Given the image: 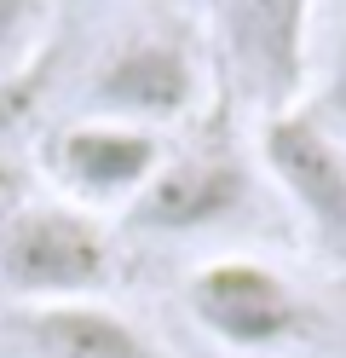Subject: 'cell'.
<instances>
[{"instance_id":"1","label":"cell","mask_w":346,"mask_h":358,"mask_svg":"<svg viewBox=\"0 0 346 358\" xmlns=\"http://www.w3.org/2000/svg\"><path fill=\"white\" fill-rule=\"evenodd\" d=\"M115 272V243L99 226V214L75 203H23L0 220V283L23 306H58V301H99V289Z\"/></svg>"},{"instance_id":"2","label":"cell","mask_w":346,"mask_h":358,"mask_svg":"<svg viewBox=\"0 0 346 358\" xmlns=\"http://www.w3.org/2000/svg\"><path fill=\"white\" fill-rule=\"evenodd\" d=\"M191 324L231 352H289L312 335V301L266 260L219 255L185 283Z\"/></svg>"},{"instance_id":"3","label":"cell","mask_w":346,"mask_h":358,"mask_svg":"<svg viewBox=\"0 0 346 358\" xmlns=\"http://www.w3.org/2000/svg\"><path fill=\"white\" fill-rule=\"evenodd\" d=\"M202 104V64L191 41L173 29H138L87 81V116L133 122V127H173Z\"/></svg>"},{"instance_id":"4","label":"cell","mask_w":346,"mask_h":358,"mask_svg":"<svg viewBox=\"0 0 346 358\" xmlns=\"http://www.w3.org/2000/svg\"><path fill=\"white\" fill-rule=\"evenodd\" d=\"M260 162L329 260L346 266V150L306 110H266Z\"/></svg>"},{"instance_id":"5","label":"cell","mask_w":346,"mask_h":358,"mask_svg":"<svg viewBox=\"0 0 346 358\" xmlns=\"http://www.w3.org/2000/svg\"><path fill=\"white\" fill-rule=\"evenodd\" d=\"M161 156H168V145L150 127L81 116V122H64L41 145V168L64 191V203L99 214V208H133V196L161 168Z\"/></svg>"},{"instance_id":"6","label":"cell","mask_w":346,"mask_h":358,"mask_svg":"<svg viewBox=\"0 0 346 358\" xmlns=\"http://www.w3.org/2000/svg\"><path fill=\"white\" fill-rule=\"evenodd\" d=\"M248 196H254V179L237 150L225 145L179 150V156H161L150 185L133 196L127 226L150 237H202L231 226L248 208Z\"/></svg>"},{"instance_id":"7","label":"cell","mask_w":346,"mask_h":358,"mask_svg":"<svg viewBox=\"0 0 346 358\" xmlns=\"http://www.w3.org/2000/svg\"><path fill=\"white\" fill-rule=\"evenodd\" d=\"M231 64L266 110H289L306 76L312 0H225Z\"/></svg>"},{"instance_id":"8","label":"cell","mask_w":346,"mask_h":358,"mask_svg":"<svg viewBox=\"0 0 346 358\" xmlns=\"http://www.w3.org/2000/svg\"><path fill=\"white\" fill-rule=\"evenodd\" d=\"M17 341L29 358H168L145 329L104 301H58V306H23Z\"/></svg>"},{"instance_id":"9","label":"cell","mask_w":346,"mask_h":358,"mask_svg":"<svg viewBox=\"0 0 346 358\" xmlns=\"http://www.w3.org/2000/svg\"><path fill=\"white\" fill-rule=\"evenodd\" d=\"M46 17H52V0H0V76L23 70L35 58Z\"/></svg>"},{"instance_id":"10","label":"cell","mask_w":346,"mask_h":358,"mask_svg":"<svg viewBox=\"0 0 346 358\" xmlns=\"http://www.w3.org/2000/svg\"><path fill=\"white\" fill-rule=\"evenodd\" d=\"M23 196H29V179H23V168L12 162V156H0V220H6Z\"/></svg>"},{"instance_id":"11","label":"cell","mask_w":346,"mask_h":358,"mask_svg":"<svg viewBox=\"0 0 346 358\" xmlns=\"http://www.w3.org/2000/svg\"><path fill=\"white\" fill-rule=\"evenodd\" d=\"M335 104L346 110V52H340V70H335Z\"/></svg>"}]
</instances>
